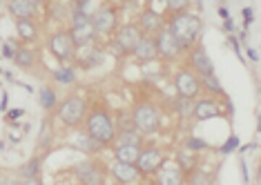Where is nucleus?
Returning <instances> with one entry per match:
<instances>
[{"mask_svg":"<svg viewBox=\"0 0 261 185\" xmlns=\"http://www.w3.org/2000/svg\"><path fill=\"white\" fill-rule=\"evenodd\" d=\"M168 29L176 36V38H179V43L183 45V49H192L194 45H199L201 32H203V22H201V18L197 14L183 11V14L170 16Z\"/></svg>","mask_w":261,"mask_h":185,"instance_id":"1","label":"nucleus"},{"mask_svg":"<svg viewBox=\"0 0 261 185\" xmlns=\"http://www.w3.org/2000/svg\"><path fill=\"white\" fill-rule=\"evenodd\" d=\"M85 132L96 139L103 147L112 145L116 141V125H114V118L108 114V110H92L87 114V123H85Z\"/></svg>","mask_w":261,"mask_h":185,"instance_id":"2","label":"nucleus"},{"mask_svg":"<svg viewBox=\"0 0 261 185\" xmlns=\"http://www.w3.org/2000/svg\"><path fill=\"white\" fill-rule=\"evenodd\" d=\"M132 123L141 134H154L161 127V112L147 100H141L132 110Z\"/></svg>","mask_w":261,"mask_h":185,"instance_id":"3","label":"nucleus"},{"mask_svg":"<svg viewBox=\"0 0 261 185\" xmlns=\"http://www.w3.org/2000/svg\"><path fill=\"white\" fill-rule=\"evenodd\" d=\"M56 114L67 127H79L87 118V103L81 96H67L56 107Z\"/></svg>","mask_w":261,"mask_h":185,"instance_id":"4","label":"nucleus"},{"mask_svg":"<svg viewBox=\"0 0 261 185\" xmlns=\"http://www.w3.org/2000/svg\"><path fill=\"white\" fill-rule=\"evenodd\" d=\"M47 49L51 51V56H54L58 63H72L76 58V49H79V47H76L69 32H56L47 40Z\"/></svg>","mask_w":261,"mask_h":185,"instance_id":"5","label":"nucleus"},{"mask_svg":"<svg viewBox=\"0 0 261 185\" xmlns=\"http://www.w3.org/2000/svg\"><path fill=\"white\" fill-rule=\"evenodd\" d=\"M69 34H72L76 47H90L98 36L96 29H94V25H92V16H87L85 9H76Z\"/></svg>","mask_w":261,"mask_h":185,"instance_id":"6","label":"nucleus"},{"mask_svg":"<svg viewBox=\"0 0 261 185\" xmlns=\"http://www.w3.org/2000/svg\"><path fill=\"white\" fill-rule=\"evenodd\" d=\"M174 89L181 98L186 100H194L203 92V83H201V76L192 69H179L174 74Z\"/></svg>","mask_w":261,"mask_h":185,"instance_id":"7","label":"nucleus"},{"mask_svg":"<svg viewBox=\"0 0 261 185\" xmlns=\"http://www.w3.org/2000/svg\"><path fill=\"white\" fill-rule=\"evenodd\" d=\"M143 29H141L139 25H123L116 29V36H114V45L118 54H123V56H129L136 51V47H139V43L143 40Z\"/></svg>","mask_w":261,"mask_h":185,"instance_id":"8","label":"nucleus"},{"mask_svg":"<svg viewBox=\"0 0 261 185\" xmlns=\"http://www.w3.org/2000/svg\"><path fill=\"white\" fill-rule=\"evenodd\" d=\"M74 174L81 185H103L105 183V170L94 161H81L74 168Z\"/></svg>","mask_w":261,"mask_h":185,"instance_id":"9","label":"nucleus"},{"mask_svg":"<svg viewBox=\"0 0 261 185\" xmlns=\"http://www.w3.org/2000/svg\"><path fill=\"white\" fill-rule=\"evenodd\" d=\"M156 45H159V54H161V58H165V61H176V58L186 51L183 45L179 43V38H176L168 27L156 36Z\"/></svg>","mask_w":261,"mask_h":185,"instance_id":"10","label":"nucleus"},{"mask_svg":"<svg viewBox=\"0 0 261 185\" xmlns=\"http://www.w3.org/2000/svg\"><path fill=\"white\" fill-rule=\"evenodd\" d=\"M92 25L96 29V34H114L118 27V16L112 7H98L92 14Z\"/></svg>","mask_w":261,"mask_h":185,"instance_id":"11","label":"nucleus"},{"mask_svg":"<svg viewBox=\"0 0 261 185\" xmlns=\"http://www.w3.org/2000/svg\"><path fill=\"white\" fill-rule=\"evenodd\" d=\"M163 163H165V154L159 150V147H147V150L141 152V158L136 165H139L141 174L147 176V174H159Z\"/></svg>","mask_w":261,"mask_h":185,"instance_id":"12","label":"nucleus"},{"mask_svg":"<svg viewBox=\"0 0 261 185\" xmlns=\"http://www.w3.org/2000/svg\"><path fill=\"white\" fill-rule=\"evenodd\" d=\"M188 63H190V67L197 71L199 76L215 74V65H212V61H210V56H207V51H205L203 45H194L192 49H190Z\"/></svg>","mask_w":261,"mask_h":185,"instance_id":"13","label":"nucleus"},{"mask_svg":"<svg viewBox=\"0 0 261 185\" xmlns=\"http://www.w3.org/2000/svg\"><path fill=\"white\" fill-rule=\"evenodd\" d=\"M7 11L14 20H34L38 14L36 0H7Z\"/></svg>","mask_w":261,"mask_h":185,"instance_id":"14","label":"nucleus"},{"mask_svg":"<svg viewBox=\"0 0 261 185\" xmlns=\"http://www.w3.org/2000/svg\"><path fill=\"white\" fill-rule=\"evenodd\" d=\"M110 172H112V176H114V181L121 183V185H134L141 176H143L139 170V165L121 163V161H114V165L110 168Z\"/></svg>","mask_w":261,"mask_h":185,"instance_id":"15","label":"nucleus"},{"mask_svg":"<svg viewBox=\"0 0 261 185\" xmlns=\"http://www.w3.org/2000/svg\"><path fill=\"white\" fill-rule=\"evenodd\" d=\"M139 27L143 29L145 36H159L168 25H165L163 16L159 14V11L143 9V11H141V16H139Z\"/></svg>","mask_w":261,"mask_h":185,"instance_id":"16","label":"nucleus"},{"mask_svg":"<svg viewBox=\"0 0 261 185\" xmlns=\"http://www.w3.org/2000/svg\"><path fill=\"white\" fill-rule=\"evenodd\" d=\"M161 56L159 54V45H156V36H143V40L139 43L134 51V58L139 63H152Z\"/></svg>","mask_w":261,"mask_h":185,"instance_id":"17","label":"nucleus"},{"mask_svg":"<svg viewBox=\"0 0 261 185\" xmlns=\"http://www.w3.org/2000/svg\"><path fill=\"white\" fill-rule=\"evenodd\" d=\"M192 116L203 123V121H210V118H215V116H221V110H219L215 98H199L197 103L192 105Z\"/></svg>","mask_w":261,"mask_h":185,"instance_id":"18","label":"nucleus"},{"mask_svg":"<svg viewBox=\"0 0 261 185\" xmlns=\"http://www.w3.org/2000/svg\"><path fill=\"white\" fill-rule=\"evenodd\" d=\"M156 183L159 185H183L186 183V172L179 165H165V168L159 170Z\"/></svg>","mask_w":261,"mask_h":185,"instance_id":"19","label":"nucleus"},{"mask_svg":"<svg viewBox=\"0 0 261 185\" xmlns=\"http://www.w3.org/2000/svg\"><path fill=\"white\" fill-rule=\"evenodd\" d=\"M141 145H123V143H118L114 147V158L121 161V163H139L141 158Z\"/></svg>","mask_w":261,"mask_h":185,"instance_id":"20","label":"nucleus"},{"mask_svg":"<svg viewBox=\"0 0 261 185\" xmlns=\"http://www.w3.org/2000/svg\"><path fill=\"white\" fill-rule=\"evenodd\" d=\"M16 34L22 43H34L38 38V29L34 25V20H16Z\"/></svg>","mask_w":261,"mask_h":185,"instance_id":"21","label":"nucleus"},{"mask_svg":"<svg viewBox=\"0 0 261 185\" xmlns=\"http://www.w3.org/2000/svg\"><path fill=\"white\" fill-rule=\"evenodd\" d=\"M74 147H76V150H81L83 154H87V156H92V154H96L103 145H100L96 139H92V136L85 132V134H79V136H76Z\"/></svg>","mask_w":261,"mask_h":185,"instance_id":"22","label":"nucleus"},{"mask_svg":"<svg viewBox=\"0 0 261 185\" xmlns=\"http://www.w3.org/2000/svg\"><path fill=\"white\" fill-rule=\"evenodd\" d=\"M11 61H14L16 67H20V69H32L34 63H36V51L29 49V47H20V51L16 54Z\"/></svg>","mask_w":261,"mask_h":185,"instance_id":"23","label":"nucleus"},{"mask_svg":"<svg viewBox=\"0 0 261 185\" xmlns=\"http://www.w3.org/2000/svg\"><path fill=\"white\" fill-rule=\"evenodd\" d=\"M201 83H203V89L207 94H212V96H223V87H221V83H219V78L215 74L201 76Z\"/></svg>","mask_w":261,"mask_h":185,"instance_id":"24","label":"nucleus"},{"mask_svg":"<svg viewBox=\"0 0 261 185\" xmlns=\"http://www.w3.org/2000/svg\"><path fill=\"white\" fill-rule=\"evenodd\" d=\"M38 172H40V158L34 156L20 168V176L22 178H32V176H38Z\"/></svg>","mask_w":261,"mask_h":185,"instance_id":"25","label":"nucleus"},{"mask_svg":"<svg viewBox=\"0 0 261 185\" xmlns=\"http://www.w3.org/2000/svg\"><path fill=\"white\" fill-rule=\"evenodd\" d=\"M188 183L190 185H212V176L207 174L205 170H192V174L188 176Z\"/></svg>","mask_w":261,"mask_h":185,"instance_id":"26","label":"nucleus"},{"mask_svg":"<svg viewBox=\"0 0 261 185\" xmlns=\"http://www.w3.org/2000/svg\"><path fill=\"white\" fill-rule=\"evenodd\" d=\"M40 105H43V110H54L56 107V94L51 87H43L40 89Z\"/></svg>","mask_w":261,"mask_h":185,"instance_id":"27","label":"nucleus"},{"mask_svg":"<svg viewBox=\"0 0 261 185\" xmlns=\"http://www.w3.org/2000/svg\"><path fill=\"white\" fill-rule=\"evenodd\" d=\"M54 81L63 83V85H69V83L76 81V71L72 67H61V69L54 71Z\"/></svg>","mask_w":261,"mask_h":185,"instance_id":"28","label":"nucleus"},{"mask_svg":"<svg viewBox=\"0 0 261 185\" xmlns=\"http://www.w3.org/2000/svg\"><path fill=\"white\" fill-rule=\"evenodd\" d=\"M20 43L22 40H16V38H7L3 43V56L5 58H14L16 54L20 51Z\"/></svg>","mask_w":261,"mask_h":185,"instance_id":"29","label":"nucleus"},{"mask_svg":"<svg viewBox=\"0 0 261 185\" xmlns=\"http://www.w3.org/2000/svg\"><path fill=\"white\" fill-rule=\"evenodd\" d=\"M165 7L172 16L174 14H183L188 7H190V0H165Z\"/></svg>","mask_w":261,"mask_h":185,"instance_id":"30","label":"nucleus"},{"mask_svg":"<svg viewBox=\"0 0 261 185\" xmlns=\"http://www.w3.org/2000/svg\"><path fill=\"white\" fill-rule=\"evenodd\" d=\"M188 147H190V150H203L205 143L201 141V139H190V141H188Z\"/></svg>","mask_w":261,"mask_h":185,"instance_id":"31","label":"nucleus"},{"mask_svg":"<svg viewBox=\"0 0 261 185\" xmlns=\"http://www.w3.org/2000/svg\"><path fill=\"white\" fill-rule=\"evenodd\" d=\"M234 147H237V136H232V139L225 143V145H223V152H232Z\"/></svg>","mask_w":261,"mask_h":185,"instance_id":"32","label":"nucleus"},{"mask_svg":"<svg viewBox=\"0 0 261 185\" xmlns=\"http://www.w3.org/2000/svg\"><path fill=\"white\" fill-rule=\"evenodd\" d=\"M22 185H43L38 176H32V178H22Z\"/></svg>","mask_w":261,"mask_h":185,"instance_id":"33","label":"nucleus"},{"mask_svg":"<svg viewBox=\"0 0 261 185\" xmlns=\"http://www.w3.org/2000/svg\"><path fill=\"white\" fill-rule=\"evenodd\" d=\"M3 185H22V181H18V178H14V176H5Z\"/></svg>","mask_w":261,"mask_h":185,"instance_id":"34","label":"nucleus"},{"mask_svg":"<svg viewBox=\"0 0 261 185\" xmlns=\"http://www.w3.org/2000/svg\"><path fill=\"white\" fill-rule=\"evenodd\" d=\"M243 18H246V25L252 20V9H250V7H246V9H243Z\"/></svg>","mask_w":261,"mask_h":185,"instance_id":"35","label":"nucleus"},{"mask_svg":"<svg viewBox=\"0 0 261 185\" xmlns=\"http://www.w3.org/2000/svg\"><path fill=\"white\" fill-rule=\"evenodd\" d=\"M18 116H22V110H14V112L9 114V118H18Z\"/></svg>","mask_w":261,"mask_h":185,"instance_id":"36","label":"nucleus"},{"mask_svg":"<svg viewBox=\"0 0 261 185\" xmlns=\"http://www.w3.org/2000/svg\"><path fill=\"white\" fill-rule=\"evenodd\" d=\"M225 29H228V32H232V29H234V25H232V20H228V18H225Z\"/></svg>","mask_w":261,"mask_h":185,"instance_id":"37","label":"nucleus"},{"mask_svg":"<svg viewBox=\"0 0 261 185\" xmlns=\"http://www.w3.org/2000/svg\"><path fill=\"white\" fill-rule=\"evenodd\" d=\"M7 92H3V110H7Z\"/></svg>","mask_w":261,"mask_h":185,"instance_id":"38","label":"nucleus"},{"mask_svg":"<svg viewBox=\"0 0 261 185\" xmlns=\"http://www.w3.org/2000/svg\"><path fill=\"white\" fill-rule=\"evenodd\" d=\"M36 3H38V5H43V3H47V0H36Z\"/></svg>","mask_w":261,"mask_h":185,"instance_id":"39","label":"nucleus"}]
</instances>
